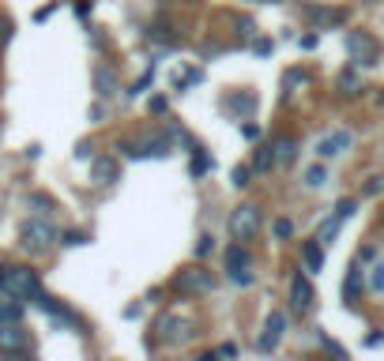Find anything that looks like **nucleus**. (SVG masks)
Masks as SVG:
<instances>
[{
	"label": "nucleus",
	"instance_id": "obj_1",
	"mask_svg": "<svg viewBox=\"0 0 384 361\" xmlns=\"http://www.w3.org/2000/svg\"><path fill=\"white\" fill-rule=\"evenodd\" d=\"M155 331H159V338L166 346H181V343H189V338L196 335V316L192 312H181V309L162 312L159 324H155Z\"/></svg>",
	"mask_w": 384,
	"mask_h": 361
},
{
	"label": "nucleus",
	"instance_id": "obj_2",
	"mask_svg": "<svg viewBox=\"0 0 384 361\" xmlns=\"http://www.w3.org/2000/svg\"><path fill=\"white\" fill-rule=\"evenodd\" d=\"M0 290H8L19 301H30V298H38L42 279H38V271H30V267H4V275H0Z\"/></svg>",
	"mask_w": 384,
	"mask_h": 361
},
{
	"label": "nucleus",
	"instance_id": "obj_3",
	"mask_svg": "<svg viewBox=\"0 0 384 361\" xmlns=\"http://www.w3.org/2000/svg\"><path fill=\"white\" fill-rule=\"evenodd\" d=\"M19 241H23L27 253L42 256V253H49L61 237H57V229H53L46 218H30V222H23V229H19Z\"/></svg>",
	"mask_w": 384,
	"mask_h": 361
},
{
	"label": "nucleus",
	"instance_id": "obj_4",
	"mask_svg": "<svg viewBox=\"0 0 384 361\" xmlns=\"http://www.w3.org/2000/svg\"><path fill=\"white\" fill-rule=\"evenodd\" d=\"M347 53H350V61H354V64H361V68H369V64L380 61L377 38H369L366 30H350V34H347Z\"/></svg>",
	"mask_w": 384,
	"mask_h": 361
},
{
	"label": "nucleus",
	"instance_id": "obj_5",
	"mask_svg": "<svg viewBox=\"0 0 384 361\" xmlns=\"http://www.w3.org/2000/svg\"><path fill=\"white\" fill-rule=\"evenodd\" d=\"M230 234L234 241H252L260 234V207L256 203H241L234 215H230Z\"/></svg>",
	"mask_w": 384,
	"mask_h": 361
},
{
	"label": "nucleus",
	"instance_id": "obj_6",
	"mask_svg": "<svg viewBox=\"0 0 384 361\" xmlns=\"http://www.w3.org/2000/svg\"><path fill=\"white\" fill-rule=\"evenodd\" d=\"M173 286H178L181 293H189V298H204V293L215 290V275L207 267H185Z\"/></svg>",
	"mask_w": 384,
	"mask_h": 361
},
{
	"label": "nucleus",
	"instance_id": "obj_7",
	"mask_svg": "<svg viewBox=\"0 0 384 361\" xmlns=\"http://www.w3.org/2000/svg\"><path fill=\"white\" fill-rule=\"evenodd\" d=\"M283 335H287V312L275 309V312L264 320V335L256 338V350H260V354H271V350L283 343Z\"/></svg>",
	"mask_w": 384,
	"mask_h": 361
},
{
	"label": "nucleus",
	"instance_id": "obj_8",
	"mask_svg": "<svg viewBox=\"0 0 384 361\" xmlns=\"http://www.w3.org/2000/svg\"><path fill=\"white\" fill-rule=\"evenodd\" d=\"M91 181L98 184V189H109V184H117V181H120V166H117V158H109V155L91 158Z\"/></svg>",
	"mask_w": 384,
	"mask_h": 361
},
{
	"label": "nucleus",
	"instance_id": "obj_9",
	"mask_svg": "<svg viewBox=\"0 0 384 361\" xmlns=\"http://www.w3.org/2000/svg\"><path fill=\"white\" fill-rule=\"evenodd\" d=\"M313 298H316V293H313V282L305 279V275H294V279H290V309H294V312H309V309H313Z\"/></svg>",
	"mask_w": 384,
	"mask_h": 361
},
{
	"label": "nucleus",
	"instance_id": "obj_10",
	"mask_svg": "<svg viewBox=\"0 0 384 361\" xmlns=\"http://www.w3.org/2000/svg\"><path fill=\"white\" fill-rule=\"evenodd\" d=\"M27 331L19 324H0V354H23Z\"/></svg>",
	"mask_w": 384,
	"mask_h": 361
},
{
	"label": "nucleus",
	"instance_id": "obj_11",
	"mask_svg": "<svg viewBox=\"0 0 384 361\" xmlns=\"http://www.w3.org/2000/svg\"><path fill=\"white\" fill-rule=\"evenodd\" d=\"M350 144H354V136H350V132H332V136H324L321 144H316V155H321V158H335V155H343Z\"/></svg>",
	"mask_w": 384,
	"mask_h": 361
},
{
	"label": "nucleus",
	"instance_id": "obj_12",
	"mask_svg": "<svg viewBox=\"0 0 384 361\" xmlns=\"http://www.w3.org/2000/svg\"><path fill=\"white\" fill-rule=\"evenodd\" d=\"M94 87H98V94H102V98H113L117 91H120V83H117V75L113 72H109L106 68V64H94Z\"/></svg>",
	"mask_w": 384,
	"mask_h": 361
},
{
	"label": "nucleus",
	"instance_id": "obj_13",
	"mask_svg": "<svg viewBox=\"0 0 384 361\" xmlns=\"http://www.w3.org/2000/svg\"><path fill=\"white\" fill-rule=\"evenodd\" d=\"M19 316H23V301L4 290V298H0V324H19Z\"/></svg>",
	"mask_w": 384,
	"mask_h": 361
},
{
	"label": "nucleus",
	"instance_id": "obj_14",
	"mask_svg": "<svg viewBox=\"0 0 384 361\" xmlns=\"http://www.w3.org/2000/svg\"><path fill=\"white\" fill-rule=\"evenodd\" d=\"M305 19H313L316 27H335V23H343L347 15L343 12H332V8H313L309 4V8H305Z\"/></svg>",
	"mask_w": 384,
	"mask_h": 361
},
{
	"label": "nucleus",
	"instance_id": "obj_15",
	"mask_svg": "<svg viewBox=\"0 0 384 361\" xmlns=\"http://www.w3.org/2000/svg\"><path fill=\"white\" fill-rule=\"evenodd\" d=\"M302 260H305V267H309V271H321L324 267V245H321V241H305V245H302Z\"/></svg>",
	"mask_w": 384,
	"mask_h": 361
},
{
	"label": "nucleus",
	"instance_id": "obj_16",
	"mask_svg": "<svg viewBox=\"0 0 384 361\" xmlns=\"http://www.w3.org/2000/svg\"><path fill=\"white\" fill-rule=\"evenodd\" d=\"M361 286H366V282H361V271L350 267V271H347V282H343V301L354 305V301L361 298Z\"/></svg>",
	"mask_w": 384,
	"mask_h": 361
},
{
	"label": "nucleus",
	"instance_id": "obj_17",
	"mask_svg": "<svg viewBox=\"0 0 384 361\" xmlns=\"http://www.w3.org/2000/svg\"><path fill=\"white\" fill-rule=\"evenodd\" d=\"M335 87H339V94L343 98H354L358 91H361V80H358V72H339V80H335Z\"/></svg>",
	"mask_w": 384,
	"mask_h": 361
},
{
	"label": "nucleus",
	"instance_id": "obj_18",
	"mask_svg": "<svg viewBox=\"0 0 384 361\" xmlns=\"http://www.w3.org/2000/svg\"><path fill=\"white\" fill-rule=\"evenodd\" d=\"M211 170H215V158L207 155V151L196 147V151H192V166H189V173H192V177H204V173H211Z\"/></svg>",
	"mask_w": 384,
	"mask_h": 361
},
{
	"label": "nucleus",
	"instance_id": "obj_19",
	"mask_svg": "<svg viewBox=\"0 0 384 361\" xmlns=\"http://www.w3.org/2000/svg\"><path fill=\"white\" fill-rule=\"evenodd\" d=\"M343 222H347V218L332 215V218H328V222H324L321 229H316V241H321V245H332V241L339 237V226H343Z\"/></svg>",
	"mask_w": 384,
	"mask_h": 361
},
{
	"label": "nucleus",
	"instance_id": "obj_20",
	"mask_svg": "<svg viewBox=\"0 0 384 361\" xmlns=\"http://www.w3.org/2000/svg\"><path fill=\"white\" fill-rule=\"evenodd\" d=\"M249 264H252V260H249V253H245L241 245H234V248L226 253V271H245Z\"/></svg>",
	"mask_w": 384,
	"mask_h": 361
},
{
	"label": "nucleus",
	"instance_id": "obj_21",
	"mask_svg": "<svg viewBox=\"0 0 384 361\" xmlns=\"http://www.w3.org/2000/svg\"><path fill=\"white\" fill-rule=\"evenodd\" d=\"M27 207H35V211H38L42 218H46V215H53V211H57V203H53V200H49V196H42V192H35V196H30V200H27Z\"/></svg>",
	"mask_w": 384,
	"mask_h": 361
},
{
	"label": "nucleus",
	"instance_id": "obj_22",
	"mask_svg": "<svg viewBox=\"0 0 384 361\" xmlns=\"http://www.w3.org/2000/svg\"><path fill=\"white\" fill-rule=\"evenodd\" d=\"M294 155H298L294 139H279V144H275V162H283V166H287V162H294Z\"/></svg>",
	"mask_w": 384,
	"mask_h": 361
},
{
	"label": "nucleus",
	"instance_id": "obj_23",
	"mask_svg": "<svg viewBox=\"0 0 384 361\" xmlns=\"http://www.w3.org/2000/svg\"><path fill=\"white\" fill-rule=\"evenodd\" d=\"M324 181H328V170L324 166H309V170H305V184H309V189H321Z\"/></svg>",
	"mask_w": 384,
	"mask_h": 361
},
{
	"label": "nucleus",
	"instance_id": "obj_24",
	"mask_svg": "<svg viewBox=\"0 0 384 361\" xmlns=\"http://www.w3.org/2000/svg\"><path fill=\"white\" fill-rule=\"evenodd\" d=\"M215 253V237L211 234H200V241H196V260H204V256H211Z\"/></svg>",
	"mask_w": 384,
	"mask_h": 361
},
{
	"label": "nucleus",
	"instance_id": "obj_25",
	"mask_svg": "<svg viewBox=\"0 0 384 361\" xmlns=\"http://www.w3.org/2000/svg\"><path fill=\"white\" fill-rule=\"evenodd\" d=\"M226 109H241V113H252V109H256V98H252V94H245V98H230Z\"/></svg>",
	"mask_w": 384,
	"mask_h": 361
},
{
	"label": "nucleus",
	"instance_id": "obj_26",
	"mask_svg": "<svg viewBox=\"0 0 384 361\" xmlns=\"http://www.w3.org/2000/svg\"><path fill=\"white\" fill-rule=\"evenodd\" d=\"M271 166H275V155H271V151H260L256 162H252V170H256V173H268Z\"/></svg>",
	"mask_w": 384,
	"mask_h": 361
},
{
	"label": "nucleus",
	"instance_id": "obj_27",
	"mask_svg": "<svg viewBox=\"0 0 384 361\" xmlns=\"http://www.w3.org/2000/svg\"><path fill=\"white\" fill-rule=\"evenodd\" d=\"M271 229H275L279 241H290V237H294V222H290V218H279V222L271 226Z\"/></svg>",
	"mask_w": 384,
	"mask_h": 361
},
{
	"label": "nucleus",
	"instance_id": "obj_28",
	"mask_svg": "<svg viewBox=\"0 0 384 361\" xmlns=\"http://www.w3.org/2000/svg\"><path fill=\"white\" fill-rule=\"evenodd\" d=\"M369 290H373V293H384V264L373 267V275H369Z\"/></svg>",
	"mask_w": 384,
	"mask_h": 361
},
{
	"label": "nucleus",
	"instance_id": "obj_29",
	"mask_svg": "<svg viewBox=\"0 0 384 361\" xmlns=\"http://www.w3.org/2000/svg\"><path fill=\"white\" fill-rule=\"evenodd\" d=\"M366 196H384V173H377V177L366 181V189H361Z\"/></svg>",
	"mask_w": 384,
	"mask_h": 361
},
{
	"label": "nucleus",
	"instance_id": "obj_30",
	"mask_svg": "<svg viewBox=\"0 0 384 361\" xmlns=\"http://www.w3.org/2000/svg\"><path fill=\"white\" fill-rule=\"evenodd\" d=\"M249 177H252V170H249V166H234V173H230V181H234L237 189H245Z\"/></svg>",
	"mask_w": 384,
	"mask_h": 361
},
{
	"label": "nucleus",
	"instance_id": "obj_31",
	"mask_svg": "<svg viewBox=\"0 0 384 361\" xmlns=\"http://www.w3.org/2000/svg\"><path fill=\"white\" fill-rule=\"evenodd\" d=\"M230 282L234 286H252V271L245 267V271H230Z\"/></svg>",
	"mask_w": 384,
	"mask_h": 361
},
{
	"label": "nucleus",
	"instance_id": "obj_32",
	"mask_svg": "<svg viewBox=\"0 0 384 361\" xmlns=\"http://www.w3.org/2000/svg\"><path fill=\"white\" fill-rule=\"evenodd\" d=\"M151 83H155V72H144V75H140V80H136V87H132V91H128V94H144Z\"/></svg>",
	"mask_w": 384,
	"mask_h": 361
},
{
	"label": "nucleus",
	"instance_id": "obj_33",
	"mask_svg": "<svg viewBox=\"0 0 384 361\" xmlns=\"http://www.w3.org/2000/svg\"><path fill=\"white\" fill-rule=\"evenodd\" d=\"M61 245H87V234H80V229H68V234L61 237Z\"/></svg>",
	"mask_w": 384,
	"mask_h": 361
},
{
	"label": "nucleus",
	"instance_id": "obj_34",
	"mask_svg": "<svg viewBox=\"0 0 384 361\" xmlns=\"http://www.w3.org/2000/svg\"><path fill=\"white\" fill-rule=\"evenodd\" d=\"M335 215L339 218H350V215H354V200H339L335 203Z\"/></svg>",
	"mask_w": 384,
	"mask_h": 361
},
{
	"label": "nucleus",
	"instance_id": "obj_35",
	"mask_svg": "<svg viewBox=\"0 0 384 361\" xmlns=\"http://www.w3.org/2000/svg\"><path fill=\"white\" fill-rule=\"evenodd\" d=\"M298 83H302V87L309 83V80H305V72H290V75H287V87H298Z\"/></svg>",
	"mask_w": 384,
	"mask_h": 361
},
{
	"label": "nucleus",
	"instance_id": "obj_36",
	"mask_svg": "<svg viewBox=\"0 0 384 361\" xmlns=\"http://www.w3.org/2000/svg\"><path fill=\"white\" fill-rule=\"evenodd\" d=\"M252 49H256L260 57H268V53H271V42H268V38H260V42H256V46H252Z\"/></svg>",
	"mask_w": 384,
	"mask_h": 361
},
{
	"label": "nucleus",
	"instance_id": "obj_37",
	"mask_svg": "<svg viewBox=\"0 0 384 361\" xmlns=\"http://www.w3.org/2000/svg\"><path fill=\"white\" fill-rule=\"evenodd\" d=\"M151 113H166V98H151Z\"/></svg>",
	"mask_w": 384,
	"mask_h": 361
},
{
	"label": "nucleus",
	"instance_id": "obj_38",
	"mask_svg": "<svg viewBox=\"0 0 384 361\" xmlns=\"http://www.w3.org/2000/svg\"><path fill=\"white\" fill-rule=\"evenodd\" d=\"M215 354H223V357H234V354H237V346H234V343H226V346H218Z\"/></svg>",
	"mask_w": 384,
	"mask_h": 361
},
{
	"label": "nucleus",
	"instance_id": "obj_39",
	"mask_svg": "<svg viewBox=\"0 0 384 361\" xmlns=\"http://www.w3.org/2000/svg\"><path fill=\"white\" fill-rule=\"evenodd\" d=\"M241 136H245V139H256L260 128H256V125H245V128H241Z\"/></svg>",
	"mask_w": 384,
	"mask_h": 361
},
{
	"label": "nucleus",
	"instance_id": "obj_40",
	"mask_svg": "<svg viewBox=\"0 0 384 361\" xmlns=\"http://www.w3.org/2000/svg\"><path fill=\"white\" fill-rule=\"evenodd\" d=\"M302 49H316V34H305L302 38Z\"/></svg>",
	"mask_w": 384,
	"mask_h": 361
},
{
	"label": "nucleus",
	"instance_id": "obj_41",
	"mask_svg": "<svg viewBox=\"0 0 384 361\" xmlns=\"http://www.w3.org/2000/svg\"><path fill=\"white\" fill-rule=\"evenodd\" d=\"M271 4H279V0H271Z\"/></svg>",
	"mask_w": 384,
	"mask_h": 361
}]
</instances>
